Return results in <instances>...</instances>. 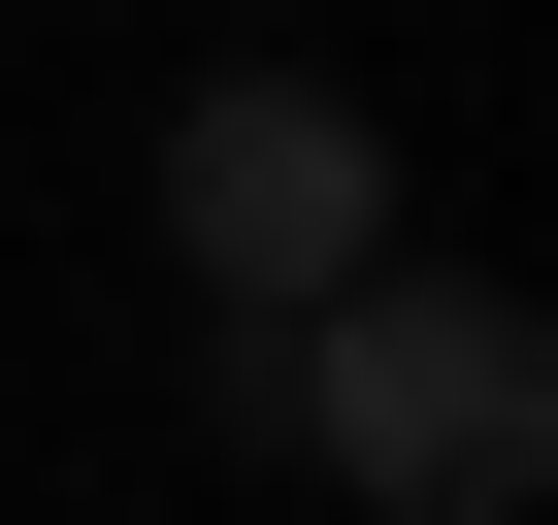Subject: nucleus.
Here are the masks:
<instances>
[{
	"label": "nucleus",
	"mask_w": 558,
	"mask_h": 525,
	"mask_svg": "<svg viewBox=\"0 0 558 525\" xmlns=\"http://www.w3.org/2000/svg\"><path fill=\"white\" fill-rule=\"evenodd\" d=\"M263 427H296L362 525H525V492H558V329L362 230L329 296H296V362H263Z\"/></svg>",
	"instance_id": "f257e3e1"
},
{
	"label": "nucleus",
	"mask_w": 558,
	"mask_h": 525,
	"mask_svg": "<svg viewBox=\"0 0 558 525\" xmlns=\"http://www.w3.org/2000/svg\"><path fill=\"white\" fill-rule=\"evenodd\" d=\"M362 230H395V164H362V99H329V66H197V99H165V262H197L230 329H296Z\"/></svg>",
	"instance_id": "f03ea898"
}]
</instances>
